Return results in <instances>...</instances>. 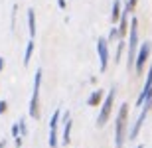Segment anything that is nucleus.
I'll return each instance as SVG.
<instances>
[{
    "label": "nucleus",
    "instance_id": "16",
    "mask_svg": "<svg viewBox=\"0 0 152 148\" xmlns=\"http://www.w3.org/2000/svg\"><path fill=\"white\" fill-rule=\"evenodd\" d=\"M118 42V30H117V26H113V28L109 30V36H107V44L111 46V44H117Z\"/></svg>",
    "mask_w": 152,
    "mask_h": 148
},
{
    "label": "nucleus",
    "instance_id": "4",
    "mask_svg": "<svg viewBox=\"0 0 152 148\" xmlns=\"http://www.w3.org/2000/svg\"><path fill=\"white\" fill-rule=\"evenodd\" d=\"M115 97H117V89L111 87V89L105 93V99H103V103H101V111H99V117H97V128H103V126L109 122L111 114H113Z\"/></svg>",
    "mask_w": 152,
    "mask_h": 148
},
{
    "label": "nucleus",
    "instance_id": "5",
    "mask_svg": "<svg viewBox=\"0 0 152 148\" xmlns=\"http://www.w3.org/2000/svg\"><path fill=\"white\" fill-rule=\"evenodd\" d=\"M152 57V42H140L138 51H136V59H134V71L136 75H142L146 69V63L150 61Z\"/></svg>",
    "mask_w": 152,
    "mask_h": 148
},
{
    "label": "nucleus",
    "instance_id": "7",
    "mask_svg": "<svg viewBox=\"0 0 152 148\" xmlns=\"http://www.w3.org/2000/svg\"><path fill=\"white\" fill-rule=\"evenodd\" d=\"M152 111V103H144L142 105V109H140V114H138V119L132 122V126L129 128V140L132 142V140H136V136L140 134V131H142V125H144V120H146V117H148V113Z\"/></svg>",
    "mask_w": 152,
    "mask_h": 148
},
{
    "label": "nucleus",
    "instance_id": "13",
    "mask_svg": "<svg viewBox=\"0 0 152 148\" xmlns=\"http://www.w3.org/2000/svg\"><path fill=\"white\" fill-rule=\"evenodd\" d=\"M34 47H36V42L34 38H30L28 44H26V51H24V65H30L32 57H34Z\"/></svg>",
    "mask_w": 152,
    "mask_h": 148
},
{
    "label": "nucleus",
    "instance_id": "20",
    "mask_svg": "<svg viewBox=\"0 0 152 148\" xmlns=\"http://www.w3.org/2000/svg\"><path fill=\"white\" fill-rule=\"evenodd\" d=\"M6 111H8V101H0V114H6Z\"/></svg>",
    "mask_w": 152,
    "mask_h": 148
},
{
    "label": "nucleus",
    "instance_id": "22",
    "mask_svg": "<svg viewBox=\"0 0 152 148\" xmlns=\"http://www.w3.org/2000/svg\"><path fill=\"white\" fill-rule=\"evenodd\" d=\"M57 6L59 10H67V0H57Z\"/></svg>",
    "mask_w": 152,
    "mask_h": 148
},
{
    "label": "nucleus",
    "instance_id": "8",
    "mask_svg": "<svg viewBox=\"0 0 152 148\" xmlns=\"http://www.w3.org/2000/svg\"><path fill=\"white\" fill-rule=\"evenodd\" d=\"M97 57H99V71H107L109 59H111V51H109L107 38H99L97 40Z\"/></svg>",
    "mask_w": 152,
    "mask_h": 148
},
{
    "label": "nucleus",
    "instance_id": "24",
    "mask_svg": "<svg viewBox=\"0 0 152 148\" xmlns=\"http://www.w3.org/2000/svg\"><path fill=\"white\" fill-rule=\"evenodd\" d=\"M4 65H6V61H4V57H0V73L4 71Z\"/></svg>",
    "mask_w": 152,
    "mask_h": 148
},
{
    "label": "nucleus",
    "instance_id": "12",
    "mask_svg": "<svg viewBox=\"0 0 152 148\" xmlns=\"http://www.w3.org/2000/svg\"><path fill=\"white\" fill-rule=\"evenodd\" d=\"M103 99H105V91H103V89H93L91 95L87 97V105H89V107H99L103 103Z\"/></svg>",
    "mask_w": 152,
    "mask_h": 148
},
{
    "label": "nucleus",
    "instance_id": "14",
    "mask_svg": "<svg viewBox=\"0 0 152 148\" xmlns=\"http://www.w3.org/2000/svg\"><path fill=\"white\" fill-rule=\"evenodd\" d=\"M28 32H30V38H36V12H34V8L28 10Z\"/></svg>",
    "mask_w": 152,
    "mask_h": 148
},
{
    "label": "nucleus",
    "instance_id": "1",
    "mask_svg": "<svg viewBox=\"0 0 152 148\" xmlns=\"http://www.w3.org/2000/svg\"><path fill=\"white\" fill-rule=\"evenodd\" d=\"M129 114L130 105L123 103L117 111V117H115V148H124L126 136H129Z\"/></svg>",
    "mask_w": 152,
    "mask_h": 148
},
{
    "label": "nucleus",
    "instance_id": "19",
    "mask_svg": "<svg viewBox=\"0 0 152 148\" xmlns=\"http://www.w3.org/2000/svg\"><path fill=\"white\" fill-rule=\"evenodd\" d=\"M12 136H14V138L20 136V126H18V122H14V125H12Z\"/></svg>",
    "mask_w": 152,
    "mask_h": 148
},
{
    "label": "nucleus",
    "instance_id": "25",
    "mask_svg": "<svg viewBox=\"0 0 152 148\" xmlns=\"http://www.w3.org/2000/svg\"><path fill=\"white\" fill-rule=\"evenodd\" d=\"M0 148H6V140H2V142H0Z\"/></svg>",
    "mask_w": 152,
    "mask_h": 148
},
{
    "label": "nucleus",
    "instance_id": "23",
    "mask_svg": "<svg viewBox=\"0 0 152 148\" xmlns=\"http://www.w3.org/2000/svg\"><path fill=\"white\" fill-rule=\"evenodd\" d=\"M22 142H24V138H22V136L14 138V144H16V148H22Z\"/></svg>",
    "mask_w": 152,
    "mask_h": 148
},
{
    "label": "nucleus",
    "instance_id": "15",
    "mask_svg": "<svg viewBox=\"0 0 152 148\" xmlns=\"http://www.w3.org/2000/svg\"><path fill=\"white\" fill-rule=\"evenodd\" d=\"M126 50V40H118L117 42V51H115V63H118L123 59V51Z\"/></svg>",
    "mask_w": 152,
    "mask_h": 148
},
{
    "label": "nucleus",
    "instance_id": "26",
    "mask_svg": "<svg viewBox=\"0 0 152 148\" xmlns=\"http://www.w3.org/2000/svg\"><path fill=\"white\" fill-rule=\"evenodd\" d=\"M136 148H144V146H142V144H138V146H136Z\"/></svg>",
    "mask_w": 152,
    "mask_h": 148
},
{
    "label": "nucleus",
    "instance_id": "11",
    "mask_svg": "<svg viewBox=\"0 0 152 148\" xmlns=\"http://www.w3.org/2000/svg\"><path fill=\"white\" fill-rule=\"evenodd\" d=\"M121 14H123V0H113V6H111V24L113 26L118 24Z\"/></svg>",
    "mask_w": 152,
    "mask_h": 148
},
{
    "label": "nucleus",
    "instance_id": "10",
    "mask_svg": "<svg viewBox=\"0 0 152 148\" xmlns=\"http://www.w3.org/2000/svg\"><path fill=\"white\" fill-rule=\"evenodd\" d=\"M61 132H59V138H61V144L69 146L71 144V128H73V120H71V113L69 111H61Z\"/></svg>",
    "mask_w": 152,
    "mask_h": 148
},
{
    "label": "nucleus",
    "instance_id": "18",
    "mask_svg": "<svg viewBox=\"0 0 152 148\" xmlns=\"http://www.w3.org/2000/svg\"><path fill=\"white\" fill-rule=\"evenodd\" d=\"M18 126H20V136H28V122H26V119L18 120Z\"/></svg>",
    "mask_w": 152,
    "mask_h": 148
},
{
    "label": "nucleus",
    "instance_id": "6",
    "mask_svg": "<svg viewBox=\"0 0 152 148\" xmlns=\"http://www.w3.org/2000/svg\"><path fill=\"white\" fill-rule=\"evenodd\" d=\"M61 111L63 109H56L50 119V136H48V144L50 148L59 146V125H61Z\"/></svg>",
    "mask_w": 152,
    "mask_h": 148
},
{
    "label": "nucleus",
    "instance_id": "2",
    "mask_svg": "<svg viewBox=\"0 0 152 148\" xmlns=\"http://www.w3.org/2000/svg\"><path fill=\"white\" fill-rule=\"evenodd\" d=\"M138 46H140V38H138V20L132 16L130 18L129 36H126V69H129V71L134 69V59H136Z\"/></svg>",
    "mask_w": 152,
    "mask_h": 148
},
{
    "label": "nucleus",
    "instance_id": "17",
    "mask_svg": "<svg viewBox=\"0 0 152 148\" xmlns=\"http://www.w3.org/2000/svg\"><path fill=\"white\" fill-rule=\"evenodd\" d=\"M136 6H138V0H126V4L123 6V10L129 12V14H132V12L136 10Z\"/></svg>",
    "mask_w": 152,
    "mask_h": 148
},
{
    "label": "nucleus",
    "instance_id": "3",
    "mask_svg": "<svg viewBox=\"0 0 152 148\" xmlns=\"http://www.w3.org/2000/svg\"><path fill=\"white\" fill-rule=\"evenodd\" d=\"M42 77H44V71H42V67H38L36 69V75H34L32 97H30V105H28V117L34 119V120L39 119V89H42Z\"/></svg>",
    "mask_w": 152,
    "mask_h": 148
},
{
    "label": "nucleus",
    "instance_id": "21",
    "mask_svg": "<svg viewBox=\"0 0 152 148\" xmlns=\"http://www.w3.org/2000/svg\"><path fill=\"white\" fill-rule=\"evenodd\" d=\"M16 12H18V6L14 4V6H12V28L16 26Z\"/></svg>",
    "mask_w": 152,
    "mask_h": 148
},
{
    "label": "nucleus",
    "instance_id": "9",
    "mask_svg": "<svg viewBox=\"0 0 152 148\" xmlns=\"http://www.w3.org/2000/svg\"><path fill=\"white\" fill-rule=\"evenodd\" d=\"M144 103H152V63L148 65V73H146V83L142 87L140 95L136 99V109H142Z\"/></svg>",
    "mask_w": 152,
    "mask_h": 148
}]
</instances>
